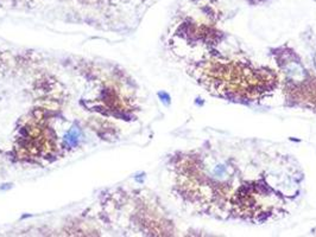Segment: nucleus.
<instances>
[{
    "label": "nucleus",
    "instance_id": "nucleus-1",
    "mask_svg": "<svg viewBox=\"0 0 316 237\" xmlns=\"http://www.w3.org/2000/svg\"><path fill=\"white\" fill-rule=\"evenodd\" d=\"M314 61H315V67H316V55H315V58H314Z\"/></svg>",
    "mask_w": 316,
    "mask_h": 237
}]
</instances>
